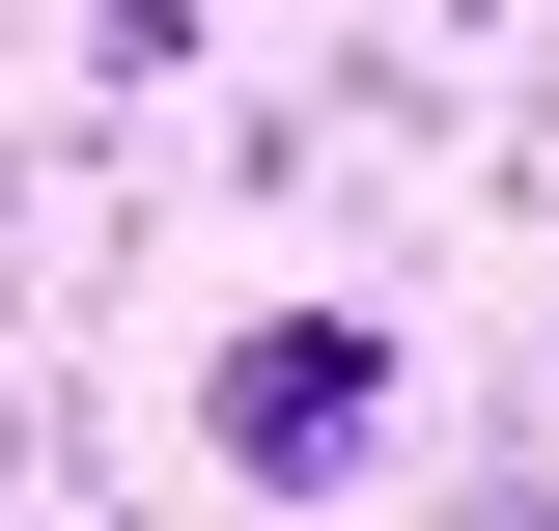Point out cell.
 <instances>
[{"instance_id":"1","label":"cell","mask_w":559,"mask_h":531,"mask_svg":"<svg viewBox=\"0 0 559 531\" xmlns=\"http://www.w3.org/2000/svg\"><path fill=\"white\" fill-rule=\"evenodd\" d=\"M197 420H224V475H280V504H308V475H364V448H392V335H364V308H252Z\"/></svg>"},{"instance_id":"2","label":"cell","mask_w":559,"mask_h":531,"mask_svg":"<svg viewBox=\"0 0 559 531\" xmlns=\"http://www.w3.org/2000/svg\"><path fill=\"white\" fill-rule=\"evenodd\" d=\"M476 531H559V504H476Z\"/></svg>"}]
</instances>
